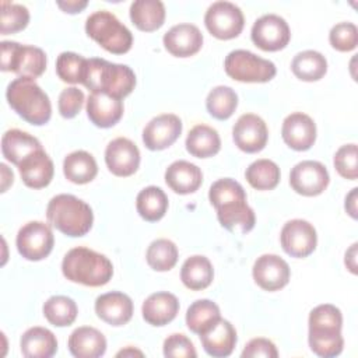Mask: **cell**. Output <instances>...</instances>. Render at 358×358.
Wrapping results in <instances>:
<instances>
[{"label":"cell","instance_id":"18","mask_svg":"<svg viewBox=\"0 0 358 358\" xmlns=\"http://www.w3.org/2000/svg\"><path fill=\"white\" fill-rule=\"evenodd\" d=\"M105 162L113 175L120 178L130 176L138 169L140 150L126 137L113 138L105 148Z\"/></svg>","mask_w":358,"mask_h":358},{"label":"cell","instance_id":"49","mask_svg":"<svg viewBox=\"0 0 358 358\" xmlns=\"http://www.w3.org/2000/svg\"><path fill=\"white\" fill-rule=\"evenodd\" d=\"M357 246H358L357 243H352L351 248L345 252V259H344L347 268L352 274H357Z\"/></svg>","mask_w":358,"mask_h":358},{"label":"cell","instance_id":"43","mask_svg":"<svg viewBox=\"0 0 358 358\" xmlns=\"http://www.w3.org/2000/svg\"><path fill=\"white\" fill-rule=\"evenodd\" d=\"M329 41L338 52L354 50L358 45V28L354 22H338L330 29Z\"/></svg>","mask_w":358,"mask_h":358},{"label":"cell","instance_id":"19","mask_svg":"<svg viewBox=\"0 0 358 358\" xmlns=\"http://www.w3.org/2000/svg\"><path fill=\"white\" fill-rule=\"evenodd\" d=\"M281 136L289 148L295 151H306L316 141V124L309 115L294 112L284 119Z\"/></svg>","mask_w":358,"mask_h":358},{"label":"cell","instance_id":"31","mask_svg":"<svg viewBox=\"0 0 358 358\" xmlns=\"http://www.w3.org/2000/svg\"><path fill=\"white\" fill-rule=\"evenodd\" d=\"M186 150L196 158H210L221 148L218 131L207 124H196L186 137Z\"/></svg>","mask_w":358,"mask_h":358},{"label":"cell","instance_id":"8","mask_svg":"<svg viewBox=\"0 0 358 358\" xmlns=\"http://www.w3.org/2000/svg\"><path fill=\"white\" fill-rule=\"evenodd\" d=\"M0 45L3 71H13L18 77L38 78L46 70V53L41 48L11 41H3Z\"/></svg>","mask_w":358,"mask_h":358},{"label":"cell","instance_id":"42","mask_svg":"<svg viewBox=\"0 0 358 358\" xmlns=\"http://www.w3.org/2000/svg\"><path fill=\"white\" fill-rule=\"evenodd\" d=\"M29 22V11L25 6L17 3H1L0 34L8 35L22 31Z\"/></svg>","mask_w":358,"mask_h":358},{"label":"cell","instance_id":"29","mask_svg":"<svg viewBox=\"0 0 358 358\" xmlns=\"http://www.w3.org/2000/svg\"><path fill=\"white\" fill-rule=\"evenodd\" d=\"M42 148L41 141L32 134L20 129H10L1 137L3 157L18 166V164L31 152Z\"/></svg>","mask_w":358,"mask_h":358},{"label":"cell","instance_id":"22","mask_svg":"<svg viewBox=\"0 0 358 358\" xmlns=\"http://www.w3.org/2000/svg\"><path fill=\"white\" fill-rule=\"evenodd\" d=\"M17 168L22 182L31 189L46 187L52 182L55 173L53 161L43 148L31 152Z\"/></svg>","mask_w":358,"mask_h":358},{"label":"cell","instance_id":"47","mask_svg":"<svg viewBox=\"0 0 358 358\" xmlns=\"http://www.w3.org/2000/svg\"><path fill=\"white\" fill-rule=\"evenodd\" d=\"M242 358H256V357H264V358H277L278 351L273 341L263 337L252 338L242 351Z\"/></svg>","mask_w":358,"mask_h":358},{"label":"cell","instance_id":"3","mask_svg":"<svg viewBox=\"0 0 358 358\" xmlns=\"http://www.w3.org/2000/svg\"><path fill=\"white\" fill-rule=\"evenodd\" d=\"M81 84L91 92L105 94L122 101L134 90L136 74L126 64L91 57L87 59Z\"/></svg>","mask_w":358,"mask_h":358},{"label":"cell","instance_id":"10","mask_svg":"<svg viewBox=\"0 0 358 358\" xmlns=\"http://www.w3.org/2000/svg\"><path fill=\"white\" fill-rule=\"evenodd\" d=\"M204 24L213 36L227 41L236 38L242 32L245 17L236 4L220 0L208 6Z\"/></svg>","mask_w":358,"mask_h":358},{"label":"cell","instance_id":"39","mask_svg":"<svg viewBox=\"0 0 358 358\" xmlns=\"http://www.w3.org/2000/svg\"><path fill=\"white\" fill-rule=\"evenodd\" d=\"M238 106V95L228 85L214 87L206 99V108L208 113L218 120L229 119Z\"/></svg>","mask_w":358,"mask_h":358},{"label":"cell","instance_id":"24","mask_svg":"<svg viewBox=\"0 0 358 358\" xmlns=\"http://www.w3.org/2000/svg\"><path fill=\"white\" fill-rule=\"evenodd\" d=\"M179 312L178 298L166 291L151 294L141 306L143 319L151 326H165L171 323Z\"/></svg>","mask_w":358,"mask_h":358},{"label":"cell","instance_id":"11","mask_svg":"<svg viewBox=\"0 0 358 358\" xmlns=\"http://www.w3.org/2000/svg\"><path fill=\"white\" fill-rule=\"evenodd\" d=\"M55 236L52 228L42 221H29L17 234L15 245L18 253L31 262L48 257L53 249Z\"/></svg>","mask_w":358,"mask_h":358},{"label":"cell","instance_id":"14","mask_svg":"<svg viewBox=\"0 0 358 358\" xmlns=\"http://www.w3.org/2000/svg\"><path fill=\"white\" fill-rule=\"evenodd\" d=\"M280 241L284 252L292 257H306L316 249L317 234L315 227L301 218L291 220L284 224Z\"/></svg>","mask_w":358,"mask_h":358},{"label":"cell","instance_id":"36","mask_svg":"<svg viewBox=\"0 0 358 358\" xmlns=\"http://www.w3.org/2000/svg\"><path fill=\"white\" fill-rule=\"evenodd\" d=\"M220 319V308L211 299H197L186 312V324L189 330L199 336L213 327Z\"/></svg>","mask_w":358,"mask_h":358},{"label":"cell","instance_id":"5","mask_svg":"<svg viewBox=\"0 0 358 358\" xmlns=\"http://www.w3.org/2000/svg\"><path fill=\"white\" fill-rule=\"evenodd\" d=\"M48 222L62 234L80 238L90 232L94 222V213L84 200L62 193L52 197L46 207Z\"/></svg>","mask_w":358,"mask_h":358},{"label":"cell","instance_id":"33","mask_svg":"<svg viewBox=\"0 0 358 358\" xmlns=\"http://www.w3.org/2000/svg\"><path fill=\"white\" fill-rule=\"evenodd\" d=\"M63 173L73 183L85 185L96 176L98 165L90 152L77 150L66 155L63 161Z\"/></svg>","mask_w":358,"mask_h":358},{"label":"cell","instance_id":"52","mask_svg":"<svg viewBox=\"0 0 358 358\" xmlns=\"http://www.w3.org/2000/svg\"><path fill=\"white\" fill-rule=\"evenodd\" d=\"M134 355H138V357H143L144 354L140 351V350H136L134 347H126L124 350L119 351L116 354V357H134Z\"/></svg>","mask_w":358,"mask_h":358},{"label":"cell","instance_id":"13","mask_svg":"<svg viewBox=\"0 0 358 358\" xmlns=\"http://www.w3.org/2000/svg\"><path fill=\"white\" fill-rule=\"evenodd\" d=\"M330 182L327 168L313 159L298 162L289 173V185L292 190L302 196H317L326 190Z\"/></svg>","mask_w":358,"mask_h":358},{"label":"cell","instance_id":"37","mask_svg":"<svg viewBox=\"0 0 358 358\" xmlns=\"http://www.w3.org/2000/svg\"><path fill=\"white\" fill-rule=\"evenodd\" d=\"M280 168L278 165L267 158H260L253 161L245 171V178L248 183L257 190H271L280 182Z\"/></svg>","mask_w":358,"mask_h":358},{"label":"cell","instance_id":"38","mask_svg":"<svg viewBox=\"0 0 358 358\" xmlns=\"http://www.w3.org/2000/svg\"><path fill=\"white\" fill-rule=\"evenodd\" d=\"M43 316L56 327H66L74 323L78 308L74 299L66 295H53L43 303Z\"/></svg>","mask_w":358,"mask_h":358},{"label":"cell","instance_id":"27","mask_svg":"<svg viewBox=\"0 0 358 358\" xmlns=\"http://www.w3.org/2000/svg\"><path fill=\"white\" fill-rule=\"evenodd\" d=\"M69 351L77 358H98L106 351V338L95 327H77L69 337Z\"/></svg>","mask_w":358,"mask_h":358},{"label":"cell","instance_id":"6","mask_svg":"<svg viewBox=\"0 0 358 358\" xmlns=\"http://www.w3.org/2000/svg\"><path fill=\"white\" fill-rule=\"evenodd\" d=\"M6 98L14 112L31 124L42 126L52 116L50 99L35 78L17 77L8 84Z\"/></svg>","mask_w":358,"mask_h":358},{"label":"cell","instance_id":"12","mask_svg":"<svg viewBox=\"0 0 358 358\" xmlns=\"http://www.w3.org/2000/svg\"><path fill=\"white\" fill-rule=\"evenodd\" d=\"M250 38L262 50L277 52L288 45L291 31L282 17L277 14H264L255 21Z\"/></svg>","mask_w":358,"mask_h":358},{"label":"cell","instance_id":"16","mask_svg":"<svg viewBox=\"0 0 358 358\" xmlns=\"http://www.w3.org/2000/svg\"><path fill=\"white\" fill-rule=\"evenodd\" d=\"M252 274L255 282L262 289L273 292L284 288L288 284L291 270L282 257L266 253L255 260Z\"/></svg>","mask_w":358,"mask_h":358},{"label":"cell","instance_id":"21","mask_svg":"<svg viewBox=\"0 0 358 358\" xmlns=\"http://www.w3.org/2000/svg\"><path fill=\"white\" fill-rule=\"evenodd\" d=\"M133 309L131 298L119 291L102 294L95 299L96 316L110 326H123L129 323L133 316Z\"/></svg>","mask_w":358,"mask_h":358},{"label":"cell","instance_id":"23","mask_svg":"<svg viewBox=\"0 0 358 358\" xmlns=\"http://www.w3.org/2000/svg\"><path fill=\"white\" fill-rule=\"evenodd\" d=\"M200 341L208 355L224 358L231 355L236 345V330L231 322L221 317L213 327L200 334Z\"/></svg>","mask_w":358,"mask_h":358},{"label":"cell","instance_id":"44","mask_svg":"<svg viewBox=\"0 0 358 358\" xmlns=\"http://www.w3.org/2000/svg\"><path fill=\"white\" fill-rule=\"evenodd\" d=\"M358 151H357V144H344L341 145L333 158V164L336 171L338 172L340 176L355 180L358 178Z\"/></svg>","mask_w":358,"mask_h":358},{"label":"cell","instance_id":"45","mask_svg":"<svg viewBox=\"0 0 358 358\" xmlns=\"http://www.w3.org/2000/svg\"><path fill=\"white\" fill-rule=\"evenodd\" d=\"M84 101H85L84 92L81 90H78L77 87L64 88L60 92L59 102H57V108H59L60 115L66 119H73L83 109Z\"/></svg>","mask_w":358,"mask_h":358},{"label":"cell","instance_id":"41","mask_svg":"<svg viewBox=\"0 0 358 358\" xmlns=\"http://www.w3.org/2000/svg\"><path fill=\"white\" fill-rule=\"evenodd\" d=\"M87 59L74 52H62L56 60L57 77L70 84H81L85 71Z\"/></svg>","mask_w":358,"mask_h":358},{"label":"cell","instance_id":"34","mask_svg":"<svg viewBox=\"0 0 358 358\" xmlns=\"http://www.w3.org/2000/svg\"><path fill=\"white\" fill-rule=\"evenodd\" d=\"M291 70L294 76L302 81H317L323 78L327 71V60L317 50H302L294 56Z\"/></svg>","mask_w":358,"mask_h":358},{"label":"cell","instance_id":"46","mask_svg":"<svg viewBox=\"0 0 358 358\" xmlns=\"http://www.w3.org/2000/svg\"><path fill=\"white\" fill-rule=\"evenodd\" d=\"M164 355L175 358H194L197 352L190 338L185 334L173 333L164 341Z\"/></svg>","mask_w":358,"mask_h":358},{"label":"cell","instance_id":"28","mask_svg":"<svg viewBox=\"0 0 358 358\" xmlns=\"http://www.w3.org/2000/svg\"><path fill=\"white\" fill-rule=\"evenodd\" d=\"M20 347L27 358H50L57 351V340L49 329L35 326L24 331Z\"/></svg>","mask_w":358,"mask_h":358},{"label":"cell","instance_id":"26","mask_svg":"<svg viewBox=\"0 0 358 358\" xmlns=\"http://www.w3.org/2000/svg\"><path fill=\"white\" fill-rule=\"evenodd\" d=\"M165 182L178 194H190L201 186L203 173L197 165L179 159L166 168Z\"/></svg>","mask_w":358,"mask_h":358},{"label":"cell","instance_id":"20","mask_svg":"<svg viewBox=\"0 0 358 358\" xmlns=\"http://www.w3.org/2000/svg\"><path fill=\"white\" fill-rule=\"evenodd\" d=\"M165 49L176 57H189L196 55L203 46V34L194 24L182 22L173 25L164 35Z\"/></svg>","mask_w":358,"mask_h":358},{"label":"cell","instance_id":"35","mask_svg":"<svg viewBox=\"0 0 358 358\" xmlns=\"http://www.w3.org/2000/svg\"><path fill=\"white\" fill-rule=\"evenodd\" d=\"M136 208L143 220L148 222L159 221L168 210V196L158 186H147L138 192Z\"/></svg>","mask_w":358,"mask_h":358},{"label":"cell","instance_id":"40","mask_svg":"<svg viewBox=\"0 0 358 358\" xmlns=\"http://www.w3.org/2000/svg\"><path fill=\"white\" fill-rule=\"evenodd\" d=\"M178 256L179 252L176 245L165 238L152 241L145 253L148 266L155 271H169L173 268L178 262Z\"/></svg>","mask_w":358,"mask_h":358},{"label":"cell","instance_id":"2","mask_svg":"<svg viewBox=\"0 0 358 358\" xmlns=\"http://www.w3.org/2000/svg\"><path fill=\"white\" fill-rule=\"evenodd\" d=\"M308 343L313 354L322 358H333L341 354L344 340L341 336L343 315L331 303H322L313 308L308 319Z\"/></svg>","mask_w":358,"mask_h":358},{"label":"cell","instance_id":"17","mask_svg":"<svg viewBox=\"0 0 358 358\" xmlns=\"http://www.w3.org/2000/svg\"><path fill=\"white\" fill-rule=\"evenodd\" d=\"M182 120L173 113H162L152 117L143 130V143L151 151L171 147L182 133Z\"/></svg>","mask_w":358,"mask_h":358},{"label":"cell","instance_id":"4","mask_svg":"<svg viewBox=\"0 0 358 358\" xmlns=\"http://www.w3.org/2000/svg\"><path fill=\"white\" fill-rule=\"evenodd\" d=\"M62 273L71 282L101 287L112 278L113 266L105 255L85 246H77L64 255Z\"/></svg>","mask_w":358,"mask_h":358},{"label":"cell","instance_id":"30","mask_svg":"<svg viewBox=\"0 0 358 358\" xmlns=\"http://www.w3.org/2000/svg\"><path fill=\"white\" fill-rule=\"evenodd\" d=\"M165 6L161 0H136L130 6V20L140 29L152 32L165 21Z\"/></svg>","mask_w":358,"mask_h":358},{"label":"cell","instance_id":"15","mask_svg":"<svg viewBox=\"0 0 358 358\" xmlns=\"http://www.w3.org/2000/svg\"><path fill=\"white\" fill-rule=\"evenodd\" d=\"M235 145L248 154L262 151L268 140L266 122L255 113H243L232 127Z\"/></svg>","mask_w":358,"mask_h":358},{"label":"cell","instance_id":"50","mask_svg":"<svg viewBox=\"0 0 358 358\" xmlns=\"http://www.w3.org/2000/svg\"><path fill=\"white\" fill-rule=\"evenodd\" d=\"M357 187L351 189V192L345 197V211L355 220L357 218Z\"/></svg>","mask_w":358,"mask_h":358},{"label":"cell","instance_id":"32","mask_svg":"<svg viewBox=\"0 0 358 358\" xmlns=\"http://www.w3.org/2000/svg\"><path fill=\"white\" fill-rule=\"evenodd\" d=\"M214 278L211 262L203 255H194L185 260L180 268V280L189 289L200 291L207 288Z\"/></svg>","mask_w":358,"mask_h":358},{"label":"cell","instance_id":"48","mask_svg":"<svg viewBox=\"0 0 358 358\" xmlns=\"http://www.w3.org/2000/svg\"><path fill=\"white\" fill-rule=\"evenodd\" d=\"M56 4L64 13L76 14V13L83 11L88 6V1L87 0H67V1H56Z\"/></svg>","mask_w":358,"mask_h":358},{"label":"cell","instance_id":"9","mask_svg":"<svg viewBox=\"0 0 358 358\" xmlns=\"http://www.w3.org/2000/svg\"><path fill=\"white\" fill-rule=\"evenodd\" d=\"M224 69L231 78L241 83H267L277 73L275 64L271 60L245 49L229 52L224 60Z\"/></svg>","mask_w":358,"mask_h":358},{"label":"cell","instance_id":"51","mask_svg":"<svg viewBox=\"0 0 358 358\" xmlns=\"http://www.w3.org/2000/svg\"><path fill=\"white\" fill-rule=\"evenodd\" d=\"M0 169H1V178H3V183H1V192H6L8 185L13 183V179H14V175L13 172L7 168L6 164H0Z\"/></svg>","mask_w":358,"mask_h":358},{"label":"cell","instance_id":"7","mask_svg":"<svg viewBox=\"0 0 358 358\" xmlns=\"http://www.w3.org/2000/svg\"><path fill=\"white\" fill-rule=\"evenodd\" d=\"M85 32L105 50L113 55H123L131 49L133 35L117 17L106 10H98L88 15Z\"/></svg>","mask_w":358,"mask_h":358},{"label":"cell","instance_id":"1","mask_svg":"<svg viewBox=\"0 0 358 358\" xmlns=\"http://www.w3.org/2000/svg\"><path fill=\"white\" fill-rule=\"evenodd\" d=\"M208 199L217 210L220 224L225 229L248 234L255 228V211L246 201L245 189L235 179L222 178L215 180L210 186Z\"/></svg>","mask_w":358,"mask_h":358},{"label":"cell","instance_id":"25","mask_svg":"<svg viewBox=\"0 0 358 358\" xmlns=\"http://www.w3.org/2000/svg\"><path fill=\"white\" fill-rule=\"evenodd\" d=\"M123 102L105 94L91 92L87 99V116L101 129L115 126L123 116Z\"/></svg>","mask_w":358,"mask_h":358}]
</instances>
